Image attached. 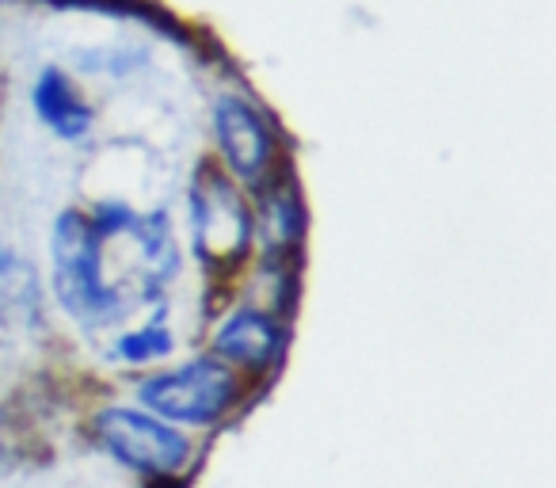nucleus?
Instances as JSON below:
<instances>
[{
	"label": "nucleus",
	"instance_id": "nucleus-1",
	"mask_svg": "<svg viewBox=\"0 0 556 488\" xmlns=\"http://www.w3.org/2000/svg\"><path fill=\"white\" fill-rule=\"evenodd\" d=\"M103 237L92 214L62 210L50 233L58 305L85 328H108L126 313V298L103 272Z\"/></svg>",
	"mask_w": 556,
	"mask_h": 488
},
{
	"label": "nucleus",
	"instance_id": "nucleus-2",
	"mask_svg": "<svg viewBox=\"0 0 556 488\" xmlns=\"http://www.w3.org/2000/svg\"><path fill=\"white\" fill-rule=\"evenodd\" d=\"M138 397L146 412L161 420H176V424L206 427L229 412L237 401V378L222 359H191L172 371H161L138 386Z\"/></svg>",
	"mask_w": 556,
	"mask_h": 488
},
{
	"label": "nucleus",
	"instance_id": "nucleus-3",
	"mask_svg": "<svg viewBox=\"0 0 556 488\" xmlns=\"http://www.w3.org/2000/svg\"><path fill=\"white\" fill-rule=\"evenodd\" d=\"M191 207V229H194V249L210 267H229L248 256L252 245V210H248L244 195L214 168H199L187 195Z\"/></svg>",
	"mask_w": 556,
	"mask_h": 488
},
{
	"label": "nucleus",
	"instance_id": "nucleus-4",
	"mask_svg": "<svg viewBox=\"0 0 556 488\" xmlns=\"http://www.w3.org/2000/svg\"><path fill=\"white\" fill-rule=\"evenodd\" d=\"M96 435L123 465L153 477H172L191 458V442L146 409H103L96 416Z\"/></svg>",
	"mask_w": 556,
	"mask_h": 488
},
{
	"label": "nucleus",
	"instance_id": "nucleus-5",
	"mask_svg": "<svg viewBox=\"0 0 556 488\" xmlns=\"http://www.w3.org/2000/svg\"><path fill=\"white\" fill-rule=\"evenodd\" d=\"M214 134L225 164L237 172L244 184H260L275 161V141H270L267 123L252 103L240 96H217L214 103Z\"/></svg>",
	"mask_w": 556,
	"mask_h": 488
},
{
	"label": "nucleus",
	"instance_id": "nucleus-6",
	"mask_svg": "<svg viewBox=\"0 0 556 488\" xmlns=\"http://www.w3.org/2000/svg\"><path fill=\"white\" fill-rule=\"evenodd\" d=\"M31 108H35V115H39V123L65 141L85 138L96 123V108L85 100L77 80H73L62 65H47V70L35 77Z\"/></svg>",
	"mask_w": 556,
	"mask_h": 488
},
{
	"label": "nucleus",
	"instance_id": "nucleus-7",
	"mask_svg": "<svg viewBox=\"0 0 556 488\" xmlns=\"http://www.w3.org/2000/svg\"><path fill=\"white\" fill-rule=\"evenodd\" d=\"M214 351L222 363H240L263 371L278 359L282 351V328L275 317L260 310H237L232 317H225L214 333Z\"/></svg>",
	"mask_w": 556,
	"mask_h": 488
},
{
	"label": "nucleus",
	"instance_id": "nucleus-8",
	"mask_svg": "<svg viewBox=\"0 0 556 488\" xmlns=\"http://www.w3.org/2000/svg\"><path fill=\"white\" fill-rule=\"evenodd\" d=\"M42 321V283L31 260L0 249V328H35Z\"/></svg>",
	"mask_w": 556,
	"mask_h": 488
},
{
	"label": "nucleus",
	"instance_id": "nucleus-9",
	"mask_svg": "<svg viewBox=\"0 0 556 488\" xmlns=\"http://www.w3.org/2000/svg\"><path fill=\"white\" fill-rule=\"evenodd\" d=\"M134 237H138V249H141V264L149 272V290H156L161 283H168L172 275L179 272V249H176V237H172V222L164 210H153V214L134 222Z\"/></svg>",
	"mask_w": 556,
	"mask_h": 488
},
{
	"label": "nucleus",
	"instance_id": "nucleus-10",
	"mask_svg": "<svg viewBox=\"0 0 556 488\" xmlns=\"http://www.w3.org/2000/svg\"><path fill=\"white\" fill-rule=\"evenodd\" d=\"M263 214H267L263 222H267V245L270 249H290V245L298 240V233H302V207H298L287 191H278L267 199Z\"/></svg>",
	"mask_w": 556,
	"mask_h": 488
},
{
	"label": "nucleus",
	"instance_id": "nucleus-11",
	"mask_svg": "<svg viewBox=\"0 0 556 488\" xmlns=\"http://www.w3.org/2000/svg\"><path fill=\"white\" fill-rule=\"evenodd\" d=\"M168 351H172V336L161 321L138 328V333L118 336V343H115V355L126 359V363H153V359H164Z\"/></svg>",
	"mask_w": 556,
	"mask_h": 488
}]
</instances>
